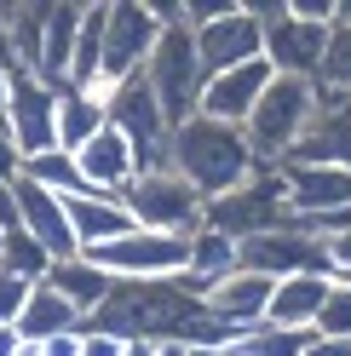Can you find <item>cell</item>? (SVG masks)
<instances>
[{"label": "cell", "mask_w": 351, "mask_h": 356, "mask_svg": "<svg viewBox=\"0 0 351 356\" xmlns=\"http://www.w3.org/2000/svg\"><path fill=\"white\" fill-rule=\"evenodd\" d=\"M167 167L179 172L202 202H219V195H231L236 184H248L259 172L242 127H225V121H208V115H190L185 127H173Z\"/></svg>", "instance_id": "6da1fadb"}, {"label": "cell", "mask_w": 351, "mask_h": 356, "mask_svg": "<svg viewBox=\"0 0 351 356\" xmlns=\"http://www.w3.org/2000/svg\"><path fill=\"white\" fill-rule=\"evenodd\" d=\"M311 127H317V86L311 81L271 75V86L254 104V115L242 121V138H248V149H254L259 167H282L305 144V132H311Z\"/></svg>", "instance_id": "7a4b0ae2"}, {"label": "cell", "mask_w": 351, "mask_h": 356, "mask_svg": "<svg viewBox=\"0 0 351 356\" xmlns=\"http://www.w3.org/2000/svg\"><path fill=\"white\" fill-rule=\"evenodd\" d=\"M121 207L133 213L139 230L179 236V241H190L196 230H202V213H208V202H202V195H196L173 167H162V172H139L133 184L121 190Z\"/></svg>", "instance_id": "3957f363"}, {"label": "cell", "mask_w": 351, "mask_h": 356, "mask_svg": "<svg viewBox=\"0 0 351 356\" xmlns=\"http://www.w3.org/2000/svg\"><path fill=\"white\" fill-rule=\"evenodd\" d=\"M104 121L127 138L139 172H162L167 167L173 127H167V115H162V104H156V92H150L144 75H127L121 86H109V92H104Z\"/></svg>", "instance_id": "277c9868"}, {"label": "cell", "mask_w": 351, "mask_h": 356, "mask_svg": "<svg viewBox=\"0 0 351 356\" xmlns=\"http://www.w3.org/2000/svg\"><path fill=\"white\" fill-rule=\"evenodd\" d=\"M202 225H208V230H219V236H231V241H254V236H265V230L294 225V218H288V195H282L276 167H259L248 184H236L231 195L208 202Z\"/></svg>", "instance_id": "5b68a950"}, {"label": "cell", "mask_w": 351, "mask_h": 356, "mask_svg": "<svg viewBox=\"0 0 351 356\" xmlns=\"http://www.w3.org/2000/svg\"><path fill=\"white\" fill-rule=\"evenodd\" d=\"M144 81L156 92L167 127H185L202 104V63H196V47H190V29H162L156 35V52L144 58Z\"/></svg>", "instance_id": "8992f818"}, {"label": "cell", "mask_w": 351, "mask_h": 356, "mask_svg": "<svg viewBox=\"0 0 351 356\" xmlns=\"http://www.w3.org/2000/svg\"><path fill=\"white\" fill-rule=\"evenodd\" d=\"M162 24L150 17L144 0H109L104 12V47H98V92L121 86L127 75H144V58L156 52Z\"/></svg>", "instance_id": "52a82bcc"}, {"label": "cell", "mask_w": 351, "mask_h": 356, "mask_svg": "<svg viewBox=\"0 0 351 356\" xmlns=\"http://www.w3.org/2000/svg\"><path fill=\"white\" fill-rule=\"evenodd\" d=\"M276 178H282V195H288V218L305 230L351 213V167L340 161H282Z\"/></svg>", "instance_id": "ba28073f"}, {"label": "cell", "mask_w": 351, "mask_h": 356, "mask_svg": "<svg viewBox=\"0 0 351 356\" xmlns=\"http://www.w3.org/2000/svg\"><path fill=\"white\" fill-rule=\"evenodd\" d=\"M81 259H93L109 282H167L185 276V241L179 236H156V230H127L104 248H86Z\"/></svg>", "instance_id": "9c48e42d"}, {"label": "cell", "mask_w": 351, "mask_h": 356, "mask_svg": "<svg viewBox=\"0 0 351 356\" xmlns=\"http://www.w3.org/2000/svg\"><path fill=\"white\" fill-rule=\"evenodd\" d=\"M236 270H254L265 282H288V276H334L322 253V236H311L305 225H282L254 241H236Z\"/></svg>", "instance_id": "30bf717a"}, {"label": "cell", "mask_w": 351, "mask_h": 356, "mask_svg": "<svg viewBox=\"0 0 351 356\" xmlns=\"http://www.w3.org/2000/svg\"><path fill=\"white\" fill-rule=\"evenodd\" d=\"M190 47H196V63H202V81H208V75L236 70V63H254L259 52H265V29L242 12V0H231L219 17H208V24L190 29Z\"/></svg>", "instance_id": "8fae6325"}, {"label": "cell", "mask_w": 351, "mask_h": 356, "mask_svg": "<svg viewBox=\"0 0 351 356\" xmlns=\"http://www.w3.org/2000/svg\"><path fill=\"white\" fill-rule=\"evenodd\" d=\"M58 92L63 86H47V81H35L24 70H12V86H6V115H0V127H6V138L17 144V155H47L58 149L52 138V109H58Z\"/></svg>", "instance_id": "7c38bea8"}, {"label": "cell", "mask_w": 351, "mask_h": 356, "mask_svg": "<svg viewBox=\"0 0 351 356\" xmlns=\"http://www.w3.org/2000/svg\"><path fill=\"white\" fill-rule=\"evenodd\" d=\"M322 47H328V24H305L282 6L276 24H265V58L271 75H288V81H311L317 86V63H322Z\"/></svg>", "instance_id": "4fadbf2b"}, {"label": "cell", "mask_w": 351, "mask_h": 356, "mask_svg": "<svg viewBox=\"0 0 351 356\" xmlns=\"http://www.w3.org/2000/svg\"><path fill=\"white\" fill-rule=\"evenodd\" d=\"M271 86V63L265 58H254V63H236V70L225 75H208L202 81V104H196V115H208V121H225V127H242L254 115V104L259 92Z\"/></svg>", "instance_id": "5bb4252c"}, {"label": "cell", "mask_w": 351, "mask_h": 356, "mask_svg": "<svg viewBox=\"0 0 351 356\" xmlns=\"http://www.w3.org/2000/svg\"><path fill=\"white\" fill-rule=\"evenodd\" d=\"M271 287L265 276H254V270H231L225 282H213L202 287V310L219 322V327H231V333H248L265 322V305H271Z\"/></svg>", "instance_id": "9a60e30c"}, {"label": "cell", "mask_w": 351, "mask_h": 356, "mask_svg": "<svg viewBox=\"0 0 351 356\" xmlns=\"http://www.w3.org/2000/svg\"><path fill=\"white\" fill-rule=\"evenodd\" d=\"M12 202H17V230H24L35 248H47V259H75V236H70V213H63L58 195L35 190L29 178L12 184Z\"/></svg>", "instance_id": "2e32d148"}, {"label": "cell", "mask_w": 351, "mask_h": 356, "mask_svg": "<svg viewBox=\"0 0 351 356\" xmlns=\"http://www.w3.org/2000/svg\"><path fill=\"white\" fill-rule=\"evenodd\" d=\"M75 172H81V184L93 190V195H116V202H121V190L139 178L133 149H127V138H121L109 121H104V132H98L93 144L75 149Z\"/></svg>", "instance_id": "e0dca14e"}, {"label": "cell", "mask_w": 351, "mask_h": 356, "mask_svg": "<svg viewBox=\"0 0 351 356\" xmlns=\"http://www.w3.org/2000/svg\"><path fill=\"white\" fill-rule=\"evenodd\" d=\"M63 213H70V236H75V253H86V248H104V241H116V236H127L133 230V213H127L116 195H70L63 202Z\"/></svg>", "instance_id": "ac0fdd59"}, {"label": "cell", "mask_w": 351, "mask_h": 356, "mask_svg": "<svg viewBox=\"0 0 351 356\" xmlns=\"http://www.w3.org/2000/svg\"><path fill=\"white\" fill-rule=\"evenodd\" d=\"M40 287H52V293L70 305V310H81V322L93 316L109 293H116V282H109L93 259H81V253H75V259H52L47 276H40Z\"/></svg>", "instance_id": "d6986e66"}, {"label": "cell", "mask_w": 351, "mask_h": 356, "mask_svg": "<svg viewBox=\"0 0 351 356\" xmlns=\"http://www.w3.org/2000/svg\"><path fill=\"white\" fill-rule=\"evenodd\" d=\"M75 35H81V0H47V35H40V70H35V81L63 86Z\"/></svg>", "instance_id": "ffe728a7"}, {"label": "cell", "mask_w": 351, "mask_h": 356, "mask_svg": "<svg viewBox=\"0 0 351 356\" xmlns=\"http://www.w3.org/2000/svg\"><path fill=\"white\" fill-rule=\"evenodd\" d=\"M104 132V92H58V109H52V138L63 155H75L81 144H93Z\"/></svg>", "instance_id": "44dd1931"}, {"label": "cell", "mask_w": 351, "mask_h": 356, "mask_svg": "<svg viewBox=\"0 0 351 356\" xmlns=\"http://www.w3.org/2000/svg\"><path fill=\"white\" fill-rule=\"evenodd\" d=\"M328 293V276H288L271 287V305H265V327H311L317 310Z\"/></svg>", "instance_id": "7402d4cb"}, {"label": "cell", "mask_w": 351, "mask_h": 356, "mask_svg": "<svg viewBox=\"0 0 351 356\" xmlns=\"http://www.w3.org/2000/svg\"><path fill=\"white\" fill-rule=\"evenodd\" d=\"M0 24H6L12 70L35 75V70H40V35H47V0H17V6H0Z\"/></svg>", "instance_id": "603a6c76"}, {"label": "cell", "mask_w": 351, "mask_h": 356, "mask_svg": "<svg viewBox=\"0 0 351 356\" xmlns=\"http://www.w3.org/2000/svg\"><path fill=\"white\" fill-rule=\"evenodd\" d=\"M17 339L24 345H40V339H58V333H81V310H70L52 287H29V305H24V316H17Z\"/></svg>", "instance_id": "cb8c5ba5"}, {"label": "cell", "mask_w": 351, "mask_h": 356, "mask_svg": "<svg viewBox=\"0 0 351 356\" xmlns=\"http://www.w3.org/2000/svg\"><path fill=\"white\" fill-rule=\"evenodd\" d=\"M288 161H340V167H351V98H340L334 109H322L317 127L305 132V144L288 155Z\"/></svg>", "instance_id": "d4e9b609"}, {"label": "cell", "mask_w": 351, "mask_h": 356, "mask_svg": "<svg viewBox=\"0 0 351 356\" xmlns=\"http://www.w3.org/2000/svg\"><path fill=\"white\" fill-rule=\"evenodd\" d=\"M104 12H109V0H98V6H81V35H75V52H70V75H63V86H70V92H98Z\"/></svg>", "instance_id": "484cf974"}, {"label": "cell", "mask_w": 351, "mask_h": 356, "mask_svg": "<svg viewBox=\"0 0 351 356\" xmlns=\"http://www.w3.org/2000/svg\"><path fill=\"white\" fill-rule=\"evenodd\" d=\"M236 270V241L231 236H219V230H196L190 241H185V276L196 282V287H213V282H225Z\"/></svg>", "instance_id": "4316f807"}, {"label": "cell", "mask_w": 351, "mask_h": 356, "mask_svg": "<svg viewBox=\"0 0 351 356\" xmlns=\"http://www.w3.org/2000/svg\"><path fill=\"white\" fill-rule=\"evenodd\" d=\"M17 178H29L35 190H47V195H58V202H70V195H86V184H81V172H75V155H63V149H47V155H29L24 161V172Z\"/></svg>", "instance_id": "83f0119b"}, {"label": "cell", "mask_w": 351, "mask_h": 356, "mask_svg": "<svg viewBox=\"0 0 351 356\" xmlns=\"http://www.w3.org/2000/svg\"><path fill=\"white\" fill-rule=\"evenodd\" d=\"M317 92L351 98V24H328V47L317 63Z\"/></svg>", "instance_id": "f1b7e54d"}, {"label": "cell", "mask_w": 351, "mask_h": 356, "mask_svg": "<svg viewBox=\"0 0 351 356\" xmlns=\"http://www.w3.org/2000/svg\"><path fill=\"white\" fill-rule=\"evenodd\" d=\"M305 345H311V327H248L236 333L231 356H305Z\"/></svg>", "instance_id": "f546056e"}, {"label": "cell", "mask_w": 351, "mask_h": 356, "mask_svg": "<svg viewBox=\"0 0 351 356\" xmlns=\"http://www.w3.org/2000/svg\"><path fill=\"white\" fill-rule=\"evenodd\" d=\"M47 248H35V241L24 236V230H12V236H0V270H6V276H17V282H40V276H47Z\"/></svg>", "instance_id": "4dcf8cb0"}, {"label": "cell", "mask_w": 351, "mask_h": 356, "mask_svg": "<svg viewBox=\"0 0 351 356\" xmlns=\"http://www.w3.org/2000/svg\"><path fill=\"white\" fill-rule=\"evenodd\" d=\"M317 339H345L351 333V282L345 276H328V293H322V310L311 322Z\"/></svg>", "instance_id": "1f68e13d"}, {"label": "cell", "mask_w": 351, "mask_h": 356, "mask_svg": "<svg viewBox=\"0 0 351 356\" xmlns=\"http://www.w3.org/2000/svg\"><path fill=\"white\" fill-rule=\"evenodd\" d=\"M24 305H29V282H17V276L0 270V327H17Z\"/></svg>", "instance_id": "d6a6232c"}, {"label": "cell", "mask_w": 351, "mask_h": 356, "mask_svg": "<svg viewBox=\"0 0 351 356\" xmlns=\"http://www.w3.org/2000/svg\"><path fill=\"white\" fill-rule=\"evenodd\" d=\"M288 12L305 24H334V0H288Z\"/></svg>", "instance_id": "836d02e7"}, {"label": "cell", "mask_w": 351, "mask_h": 356, "mask_svg": "<svg viewBox=\"0 0 351 356\" xmlns=\"http://www.w3.org/2000/svg\"><path fill=\"white\" fill-rule=\"evenodd\" d=\"M17 172H24V155H17V144L0 127V184H17Z\"/></svg>", "instance_id": "e575fe53"}, {"label": "cell", "mask_w": 351, "mask_h": 356, "mask_svg": "<svg viewBox=\"0 0 351 356\" xmlns=\"http://www.w3.org/2000/svg\"><path fill=\"white\" fill-rule=\"evenodd\" d=\"M81 356H121V339H109V333H81Z\"/></svg>", "instance_id": "d590c367"}, {"label": "cell", "mask_w": 351, "mask_h": 356, "mask_svg": "<svg viewBox=\"0 0 351 356\" xmlns=\"http://www.w3.org/2000/svg\"><path fill=\"white\" fill-rule=\"evenodd\" d=\"M40 356H81V333H58V339H40Z\"/></svg>", "instance_id": "8d00e7d4"}, {"label": "cell", "mask_w": 351, "mask_h": 356, "mask_svg": "<svg viewBox=\"0 0 351 356\" xmlns=\"http://www.w3.org/2000/svg\"><path fill=\"white\" fill-rule=\"evenodd\" d=\"M305 356H351V333H345V339H317V333H311Z\"/></svg>", "instance_id": "74e56055"}, {"label": "cell", "mask_w": 351, "mask_h": 356, "mask_svg": "<svg viewBox=\"0 0 351 356\" xmlns=\"http://www.w3.org/2000/svg\"><path fill=\"white\" fill-rule=\"evenodd\" d=\"M17 230V202H12V184H0V236Z\"/></svg>", "instance_id": "f35d334b"}, {"label": "cell", "mask_w": 351, "mask_h": 356, "mask_svg": "<svg viewBox=\"0 0 351 356\" xmlns=\"http://www.w3.org/2000/svg\"><path fill=\"white\" fill-rule=\"evenodd\" d=\"M162 345H150V339H121V356H156Z\"/></svg>", "instance_id": "ab89813d"}, {"label": "cell", "mask_w": 351, "mask_h": 356, "mask_svg": "<svg viewBox=\"0 0 351 356\" xmlns=\"http://www.w3.org/2000/svg\"><path fill=\"white\" fill-rule=\"evenodd\" d=\"M17 350H24V339H17L12 327H0V356H17Z\"/></svg>", "instance_id": "60d3db41"}, {"label": "cell", "mask_w": 351, "mask_h": 356, "mask_svg": "<svg viewBox=\"0 0 351 356\" xmlns=\"http://www.w3.org/2000/svg\"><path fill=\"white\" fill-rule=\"evenodd\" d=\"M185 356H231L225 345H185Z\"/></svg>", "instance_id": "b9f144b4"}, {"label": "cell", "mask_w": 351, "mask_h": 356, "mask_svg": "<svg viewBox=\"0 0 351 356\" xmlns=\"http://www.w3.org/2000/svg\"><path fill=\"white\" fill-rule=\"evenodd\" d=\"M0 70H12V52H6V24H0Z\"/></svg>", "instance_id": "7bdbcfd3"}, {"label": "cell", "mask_w": 351, "mask_h": 356, "mask_svg": "<svg viewBox=\"0 0 351 356\" xmlns=\"http://www.w3.org/2000/svg\"><path fill=\"white\" fill-rule=\"evenodd\" d=\"M6 86H12V70H0V115H6Z\"/></svg>", "instance_id": "ee69618b"}, {"label": "cell", "mask_w": 351, "mask_h": 356, "mask_svg": "<svg viewBox=\"0 0 351 356\" xmlns=\"http://www.w3.org/2000/svg\"><path fill=\"white\" fill-rule=\"evenodd\" d=\"M156 356H185V345H162V350H156Z\"/></svg>", "instance_id": "f6af8a7d"}, {"label": "cell", "mask_w": 351, "mask_h": 356, "mask_svg": "<svg viewBox=\"0 0 351 356\" xmlns=\"http://www.w3.org/2000/svg\"><path fill=\"white\" fill-rule=\"evenodd\" d=\"M17 356H40V350H35V345H24V350H17Z\"/></svg>", "instance_id": "bcb514c9"}, {"label": "cell", "mask_w": 351, "mask_h": 356, "mask_svg": "<svg viewBox=\"0 0 351 356\" xmlns=\"http://www.w3.org/2000/svg\"><path fill=\"white\" fill-rule=\"evenodd\" d=\"M345 282H351V276H345Z\"/></svg>", "instance_id": "7dc6e473"}]
</instances>
